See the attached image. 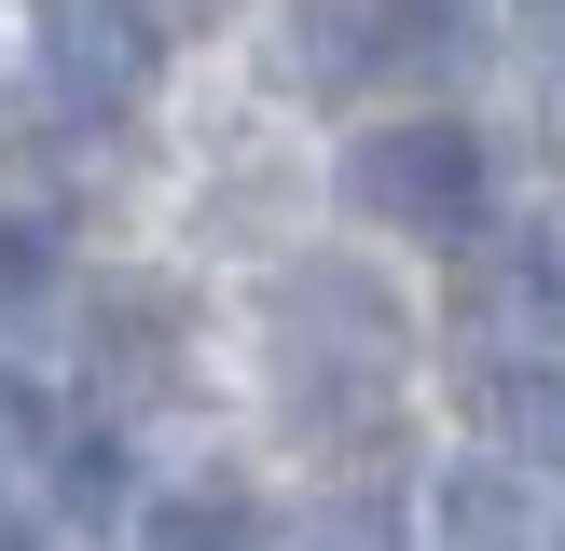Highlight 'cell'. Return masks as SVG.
<instances>
[{
	"label": "cell",
	"mask_w": 565,
	"mask_h": 551,
	"mask_svg": "<svg viewBox=\"0 0 565 551\" xmlns=\"http://www.w3.org/2000/svg\"><path fill=\"white\" fill-rule=\"evenodd\" d=\"M55 220L42 207H0V317H28V303H55Z\"/></svg>",
	"instance_id": "9"
},
{
	"label": "cell",
	"mask_w": 565,
	"mask_h": 551,
	"mask_svg": "<svg viewBox=\"0 0 565 551\" xmlns=\"http://www.w3.org/2000/svg\"><path fill=\"white\" fill-rule=\"evenodd\" d=\"M483 428L511 441L524 468H565V358L539 345V358H497L483 372Z\"/></svg>",
	"instance_id": "3"
},
{
	"label": "cell",
	"mask_w": 565,
	"mask_h": 551,
	"mask_svg": "<svg viewBox=\"0 0 565 551\" xmlns=\"http://www.w3.org/2000/svg\"><path fill=\"white\" fill-rule=\"evenodd\" d=\"M152 14H138V0H55V28H42V83L70 110H125L138 83H152Z\"/></svg>",
	"instance_id": "2"
},
{
	"label": "cell",
	"mask_w": 565,
	"mask_h": 551,
	"mask_svg": "<svg viewBox=\"0 0 565 551\" xmlns=\"http://www.w3.org/2000/svg\"><path fill=\"white\" fill-rule=\"evenodd\" d=\"M359 28H373V55H469L483 0H359Z\"/></svg>",
	"instance_id": "8"
},
{
	"label": "cell",
	"mask_w": 565,
	"mask_h": 551,
	"mask_svg": "<svg viewBox=\"0 0 565 551\" xmlns=\"http://www.w3.org/2000/svg\"><path fill=\"white\" fill-rule=\"evenodd\" d=\"M345 207L386 235H469L483 220V138L469 125H373L345 152Z\"/></svg>",
	"instance_id": "1"
},
{
	"label": "cell",
	"mask_w": 565,
	"mask_h": 551,
	"mask_svg": "<svg viewBox=\"0 0 565 551\" xmlns=\"http://www.w3.org/2000/svg\"><path fill=\"white\" fill-rule=\"evenodd\" d=\"M55 523H125V441L110 428H83V441H55Z\"/></svg>",
	"instance_id": "7"
},
{
	"label": "cell",
	"mask_w": 565,
	"mask_h": 551,
	"mask_svg": "<svg viewBox=\"0 0 565 551\" xmlns=\"http://www.w3.org/2000/svg\"><path fill=\"white\" fill-rule=\"evenodd\" d=\"M138 14H152V42H207V28H235L248 0H138Z\"/></svg>",
	"instance_id": "11"
},
{
	"label": "cell",
	"mask_w": 565,
	"mask_h": 551,
	"mask_svg": "<svg viewBox=\"0 0 565 551\" xmlns=\"http://www.w3.org/2000/svg\"><path fill=\"white\" fill-rule=\"evenodd\" d=\"M359 69H373V28H359V0H303V28H290V83H303V97H345Z\"/></svg>",
	"instance_id": "5"
},
{
	"label": "cell",
	"mask_w": 565,
	"mask_h": 551,
	"mask_svg": "<svg viewBox=\"0 0 565 551\" xmlns=\"http://www.w3.org/2000/svg\"><path fill=\"white\" fill-rule=\"evenodd\" d=\"M441 551H539V483L524 468H456L441 483Z\"/></svg>",
	"instance_id": "4"
},
{
	"label": "cell",
	"mask_w": 565,
	"mask_h": 551,
	"mask_svg": "<svg viewBox=\"0 0 565 551\" xmlns=\"http://www.w3.org/2000/svg\"><path fill=\"white\" fill-rule=\"evenodd\" d=\"M552 551H565V538H552Z\"/></svg>",
	"instance_id": "14"
},
{
	"label": "cell",
	"mask_w": 565,
	"mask_h": 551,
	"mask_svg": "<svg viewBox=\"0 0 565 551\" xmlns=\"http://www.w3.org/2000/svg\"><path fill=\"white\" fill-rule=\"evenodd\" d=\"M290 551H414V538H401V510H386V496H331Z\"/></svg>",
	"instance_id": "10"
},
{
	"label": "cell",
	"mask_w": 565,
	"mask_h": 551,
	"mask_svg": "<svg viewBox=\"0 0 565 551\" xmlns=\"http://www.w3.org/2000/svg\"><path fill=\"white\" fill-rule=\"evenodd\" d=\"M0 413H14V400H0Z\"/></svg>",
	"instance_id": "13"
},
{
	"label": "cell",
	"mask_w": 565,
	"mask_h": 551,
	"mask_svg": "<svg viewBox=\"0 0 565 551\" xmlns=\"http://www.w3.org/2000/svg\"><path fill=\"white\" fill-rule=\"evenodd\" d=\"M138 551H263V510H248L235 483H193V496H166L152 510V538Z\"/></svg>",
	"instance_id": "6"
},
{
	"label": "cell",
	"mask_w": 565,
	"mask_h": 551,
	"mask_svg": "<svg viewBox=\"0 0 565 551\" xmlns=\"http://www.w3.org/2000/svg\"><path fill=\"white\" fill-rule=\"evenodd\" d=\"M511 14H524V42H539L552 69H565V0H511Z\"/></svg>",
	"instance_id": "12"
}]
</instances>
